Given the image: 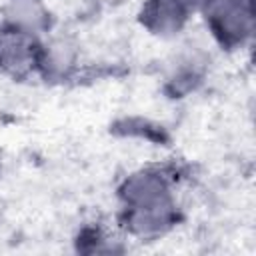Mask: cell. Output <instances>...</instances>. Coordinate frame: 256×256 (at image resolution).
<instances>
[{"label":"cell","instance_id":"1","mask_svg":"<svg viewBox=\"0 0 256 256\" xmlns=\"http://www.w3.org/2000/svg\"><path fill=\"white\" fill-rule=\"evenodd\" d=\"M214 30L226 40H242L252 28V12L248 0H218L210 10Z\"/></svg>","mask_w":256,"mask_h":256},{"label":"cell","instance_id":"2","mask_svg":"<svg viewBox=\"0 0 256 256\" xmlns=\"http://www.w3.org/2000/svg\"><path fill=\"white\" fill-rule=\"evenodd\" d=\"M144 18L156 32H172L184 20L182 4L180 0H152L144 12Z\"/></svg>","mask_w":256,"mask_h":256},{"label":"cell","instance_id":"3","mask_svg":"<svg viewBox=\"0 0 256 256\" xmlns=\"http://www.w3.org/2000/svg\"><path fill=\"white\" fill-rule=\"evenodd\" d=\"M198 0H180V4H196Z\"/></svg>","mask_w":256,"mask_h":256}]
</instances>
